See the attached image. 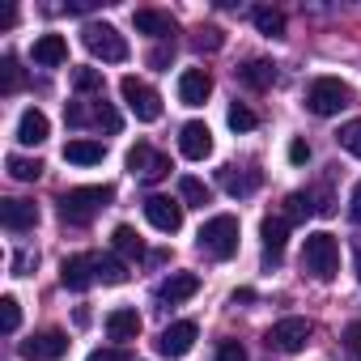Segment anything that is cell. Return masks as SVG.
Returning a JSON list of instances; mask_svg holds the SVG:
<instances>
[{"label": "cell", "mask_w": 361, "mask_h": 361, "mask_svg": "<svg viewBox=\"0 0 361 361\" xmlns=\"http://www.w3.org/2000/svg\"><path fill=\"white\" fill-rule=\"evenodd\" d=\"M111 188L102 183V188H73V192H64V200H60V217L68 221V226H90L106 204H111Z\"/></svg>", "instance_id": "1"}, {"label": "cell", "mask_w": 361, "mask_h": 361, "mask_svg": "<svg viewBox=\"0 0 361 361\" xmlns=\"http://www.w3.org/2000/svg\"><path fill=\"white\" fill-rule=\"evenodd\" d=\"M302 264H306V272H310L314 281H331V276L340 272V243H336L331 234H323V230L306 234Z\"/></svg>", "instance_id": "2"}, {"label": "cell", "mask_w": 361, "mask_h": 361, "mask_svg": "<svg viewBox=\"0 0 361 361\" xmlns=\"http://www.w3.org/2000/svg\"><path fill=\"white\" fill-rule=\"evenodd\" d=\"M200 251L209 259H230L238 251V217H230V213L209 217L204 230H200Z\"/></svg>", "instance_id": "3"}, {"label": "cell", "mask_w": 361, "mask_h": 361, "mask_svg": "<svg viewBox=\"0 0 361 361\" xmlns=\"http://www.w3.org/2000/svg\"><path fill=\"white\" fill-rule=\"evenodd\" d=\"M81 39H85V47H90V56H98L102 64H123V60H128V39H123L115 26H106V22H90V26L81 30Z\"/></svg>", "instance_id": "4"}, {"label": "cell", "mask_w": 361, "mask_h": 361, "mask_svg": "<svg viewBox=\"0 0 361 361\" xmlns=\"http://www.w3.org/2000/svg\"><path fill=\"white\" fill-rule=\"evenodd\" d=\"M119 94H123L128 111H132L140 123H153V119H161V98H157V90H149L145 81H136V77H123V81H119Z\"/></svg>", "instance_id": "5"}, {"label": "cell", "mask_w": 361, "mask_h": 361, "mask_svg": "<svg viewBox=\"0 0 361 361\" xmlns=\"http://www.w3.org/2000/svg\"><path fill=\"white\" fill-rule=\"evenodd\" d=\"M264 340H268V348H276V353H302V348H306V340H310V319L289 314V319L272 323Z\"/></svg>", "instance_id": "6"}, {"label": "cell", "mask_w": 361, "mask_h": 361, "mask_svg": "<svg viewBox=\"0 0 361 361\" xmlns=\"http://www.w3.org/2000/svg\"><path fill=\"white\" fill-rule=\"evenodd\" d=\"M306 106L314 115H336L340 106H348V85L336 81V77H319L310 90H306Z\"/></svg>", "instance_id": "7"}, {"label": "cell", "mask_w": 361, "mask_h": 361, "mask_svg": "<svg viewBox=\"0 0 361 361\" xmlns=\"http://www.w3.org/2000/svg\"><path fill=\"white\" fill-rule=\"evenodd\" d=\"M128 170L140 178V183H157V178H166V174H170V157H166V153H157L153 145H136V149L128 153Z\"/></svg>", "instance_id": "8"}, {"label": "cell", "mask_w": 361, "mask_h": 361, "mask_svg": "<svg viewBox=\"0 0 361 361\" xmlns=\"http://www.w3.org/2000/svg\"><path fill=\"white\" fill-rule=\"evenodd\" d=\"M145 217H149V226H153V230L174 234L178 226H183V204L170 200V196H149V200H145Z\"/></svg>", "instance_id": "9"}, {"label": "cell", "mask_w": 361, "mask_h": 361, "mask_svg": "<svg viewBox=\"0 0 361 361\" xmlns=\"http://www.w3.org/2000/svg\"><path fill=\"white\" fill-rule=\"evenodd\" d=\"M196 336H200V327H196L192 319H178V323H170V327L161 331V340H157V348H161L166 357H183V353H192V344H196Z\"/></svg>", "instance_id": "10"}, {"label": "cell", "mask_w": 361, "mask_h": 361, "mask_svg": "<svg viewBox=\"0 0 361 361\" xmlns=\"http://www.w3.org/2000/svg\"><path fill=\"white\" fill-rule=\"evenodd\" d=\"M178 149H183V157H192V161H204V157L213 153V132H209V123H200V119L183 123V132H178Z\"/></svg>", "instance_id": "11"}, {"label": "cell", "mask_w": 361, "mask_h": 361, "mask_svg": "<svg viewBox=\"0 0 361 361\" xmlns=\"http://www.w3.org/2000/svg\"><path fill=\"white\" fill-rule=\"evenodd\" d=\"M213 94V77L204 68H188L178 77V102L183 106H204V98Z\"/></svg>", "instance_id": "12"}, {"label": "cell", "mask_w": 361, "mask_h": 361, "mask_svg": "<svg viewBox=\"0 0 361 361\" xmlns=\"http://www.w3.org/2000/svg\"><path fill=\"white\" fill-rule=\"evenodd\" d=\"M60 281H64V289H90L94 281H98V264H94V255H73V259H64V268H60Z\"/></svg>", "instance_id": "13"}, {"label": "cell", "mask_w": 361, "mask_h": 361, "mask_svg": "<svg viewBox=\"0 0 361 361\" xmlns=\"http://www.w3.org/2000/svg\"><path fill=\"white\" fill-rule=\"evenodd\" d=\"M0 221H5V230L22 234V230H35L39 226V209L30 200H5V204H0Z\"/></svg>", "instance_id": "14"}, {"label": "cell", "mask_w": 361, "mask_h": 361, "mask_svg": "<svg viewBox=\"0 0 361 361\" xmlns=\"http://www.w3.org/2000/svg\"><path fill=\"white\" fill-rule=\"evenodd\" d=\"M196 289H200V276H196V272H170V276L157 285V298L174 306V302H188Z\"/></svg>", "instance_id": "15"}, {"label": "cell", "mask_w": 361, "mask_h": 361, "mask_svg": "<svg viewBox=\"0 0 361 361\" xmlns=\"http://www.w3.org/2000/svg\"><path fill=\"white\" fill-rule=\"evenodd\" d=\"M259 238H264V259H268V264H281L285 238H289V221H285V217H268V221L259 226Z\"/></svg>", "instance_id": "16"}, {"label": "cell", "mask_w": 361, "mask_h": 361, "mask_svg": "<svg viewBox=\"0 0 361 361\" xmlns=\"http://www.w3.org/2000/svg\"><path fill=\"white\" fill-rule=\"evenodd\" d=\"M64 353H68V336L64 331H43V336H35L26 344V357L30 361H60Z\"/></svg>", "instance_id": "17"}, {"label": "cell", "mask_w": 361, "mask_h": 361, "mask_svg": "<svg viewBox=\"0 0 361 361\" xmlns=\"http://www.w3.org/2000/svg\"><path fill=\"white\" fill-rule=\"evenodd\" d=\"M102 157H106V145L90 140V136H77V140L64 145V161H73V166H98Z\"/></svg>", "instance_id": "18"}, {"label": "cell", "mask_w": 361, "mask_h": 361, "mask_svg": "<svg viewBox=\"0 0 361 361\" xmlns=\"http://www.w3.org/2000/svg\"><path fill=\"white\" fill-rule=\"evenodd\" d=\"M106 336H111V340H136V336H140V314H136L132 306L111 310V314H106Z\"/></svg>", "instance_id": "19"}, {"label": "cell", "mask_w": 361, "mask_h": 361, "mask_svg": "<svg viewBox=\"0 0 361 361\" xmlns=\"http://www.w3.org/2000/svg\"><path fill=\"white\" fill-rule=\"evenodd\" d=\"M132 22H136L140 35H153V39H170L174 35V18L170 13H157V9H136Z\"/></svg>", "instance_id": "20"}, {"label": "cell", "mask_w": 361, "mask_h": 361, "mask_svg": "<svg viewBox=\"0 0 361 361\" xmlns=\"http://www.w3.org/2000/svg\"><path fill=\"white\" fill-rule=\"evenodd\" d=\"M30 56H35V64H43V68H60V64L68 60V43H64L60 35H43Z\"/></svg>", "instance_id": "21"}, {"label": "cell", "mask_w": 361, "mask_h": 361, "mask_svg": "<svg viewBox=\"0 0 361 361\" xmlns=\"http://www.w3.org/2000/svg\"><path fill=\"white\" fill-rule=\"evenodd\" d=\"M47 132H51V123H47L43 111H35V106L22 111V119H18V140H22V145H43Z\"/></svg>", "instance_id": "22"}, {"label": "cell", "mask_w": 361, "mask_h": 361, "mask_svg": "<svg viewBox=\"0 0 361 361\" xmlns=\"http://www.w3.org/2000/svg\"><path fill=\"white\" fill-rule=\"evenodd\" d=\"M238 81L251 85V90H268V85L276 81V68H272L268 60H247V64L238 68Z\"/></svg>", "instance_id": "23"}, {"label": "cell", "mask_w": 361, "mask_h": 361, "mask_svg": "<svg viewBox=\"0 0 361 361\" xmlns=\"http://www.w3.org/2000/svg\"><path fill=\"white\" fill-rule=\"evenodd\" d=\"M111 247H115V255H123V259H140V255H145V243H140V234H136L132 226H115Z\"/></svg>", "instance_id": "24"}, {"label": "cell", "mask_w": 361, "mask_h": 361, "mask_svg": "<svg viewBox=\"0 0 361 361\" xmlns=\"http://www.w3.org/2000/svg\"><path fill=\"white\" fill-rule=\"evenodd\" d=\"M221 188H226L230 196H251V192L259 188V174H255V170L234 174V166H230V170H221Z\"/></svg>", "instance_id": "25"}, {"label": "cell", "mask_w": 361, "mask_h": 361, "mask_svg": "<svg viewBox=\"0 0 361 361\" xmlns=\"http://www.w3.org/2000/svg\"><path fill=\"white\" fill-rule=\"evenodd\" d=\"M94 264H98V281H106V285H123L128 281V264L119 255H94Z\"/></svg>", "instance_id": "26"}, {"label": "cell", "mask_w": 361, "mask_h": 361, "mask_svg": "<svg viewBox=\"0 0 361 361\" xmlns=\"http://www.w3.org/2000/svg\"><path fill=\"white\" fill-rule=\"evenodd\" d=\"M5 166H9V174L18 178V183H35V178L43 174V161H39V157H18V153H13Z\"/></svg>", "instance_id": "27"}, {"label": "cell", "mask_w": 361, "mask_h": 361, "mask_svg": "<svg viewBox=\"0 0 361 361\" xmlns=\"http://www.w3.org/2000/svg\"><path fill=\"white\" fill-rule=\"evenodd\" d=\"M178 196H183L192 209H204V204H209V188L200 183V178H192V174L178 178Z\"/></svg>", "instance_id": "28"}, {"label": "cell", "mask_w": 361, "mask_h": 361, "mask_svg": "<svg viewBox=\"0 0 361 361\" xmlns=\"http://www.w3.org/2000/svg\"><path fill=\"white\" fill-rule=\"evenodd\" d=\"M251 18H255V30H259V35H268V39H281V35H285V18H281L276 9H255Z\"/></svg>", "instance_id": "29"}, {"label": "cell", "mask_w": 361, "mask_h": 361, "mask_svg": "<svg viewBox=\"0 0 361 361\" xmlns=\"http://www.w3.org/2000/svg\"><path fill=\"white\" fill-rule=\"evenodd\" d=\"M310 213H314V204H310V196H306V192H293V196L285 200V213H281V217H285L289 226H298V221H306Z\"/></svg>", "instance_id": "30"}, {"label": "cell", "mask_w": 361, "mask_h": 361, "mask_svg": "<svg viewBox=\"0 0 361 361\" xmlns=\"http://www.w3.org/2000/svg\"><path fill=\"white\" fill-rule=\"evenodd\" d=\"M18 327H22V306H18V298H0V331L13 336Z\"/></svg>", "instance_id": "31"}, {"label": "cell", "mask_w": 361, "mask_h": 361, "mask_svg": "<svg viewBox=\"0 0 361 361\" xmlns=\"http://www.w3.org/2000/svg\"><path fill=\"white\" fill-rule=\"evenodd\" d=\"M18 85H22V68H18V60H13V56H5V64H0V90L13 94Z\"/></svg>", "instance_id": "32"}, {"label": "cell", "mask_w": 361, "mask_h": 361, "mask_svg": "<svg viewBox=\"0 0 361 361\" xmlns=\"http://www.w3.org/2000/svg\"><path fill=\"white\" fill-rule=\"evenodd\" d=\"M90 123H98V128H106V132H119V115H115L106 102H94V106H90Z\"/></svg>", "instance_id": "33"}, {"label": "cell", "mask_w": 361, "mask_h": 361, "mask_svg": "<svg viewBox=\"0 0 361 361\" xmlns=\"http://www.w3.org/2000/svg\"><path fill=\"white\" fill-rule=\"evenodd\" d=\"M230 128H234V132H251V128H255V111L243 106V102H234V106H230Z\"/></svg>", "instance_id": "34"}, {"label": "cell", "mask_w": 361, "mask_h": 361, "mask_svg": "<svg viewBox=\"0 0 361 361\" xmlns=\"http://www.w3.org/2000/svg\"><path fill=\"white\" fill-rule=\"evenodd\" d=\"M340 145H344L353 157H361V119H353V123L340 128Z\"/></svg>", "instance_id": "35"}, {"label": "cell", "mask_w": 361, "mask_h": 361, "mask_svg": "<svg viewBox=\"0 0 361 361\" xmlns=\"http://www.w3.org/2000/svg\"><path fill=\"white\" fill-rule=\"evenodd\" d=\"M73 85H77L81 94H90V90H102V73H94V68H77V73H73Z\"/></svg>", "instance_id": "36"}, {"label": "cell", "mask_w": 361, "mask_h": 361, "mask_svg": "<svg viewBox=\"0 0 361 361\" xmlns=\"http://www.w3.org/2000/svg\"><path fill=\"white\" fill-rule=\"evenodd\" d=\"M217 361H247V348L238 340H221L217 344Z\"/></svg>", "instance_id": "37"}, {"label": "cell", "mask_w": 361, "mask_h": 361, "mask_svg": "<svg viewBox=\"0 0 361 361\" xmlns=\"http://www.w3.org/2000/svg\"><path fill=\"white\" fill-rule=\"evenodd\" d=\"M221 43H226V39H221V30H213V26H209V30H200V39H196V47H200V51H217Z\"/></svg>", "instance_id": "38"}, {"label": "cell", "mask_w": 361, "mask_h": 361, "mask_svg": "<svg viewBox=\"0 0 361 361\" xmlns=\"http://www.w3.org/2000/svg\"><path fill=\"white\" fill-rule=\"evenodd\" d=\"M344 344H348V353L361 361V323H348V331H344Z\"/></svg>", "instance_id": "39"}, {"label": "cell", "mask_w": 361, "mask_h": 361, "mask_svg": "<svg viewBox=\"0 0 361 361\" xmlns=\"http://www.w3.org/2000/svg\"><path fill=\"white\" fill-rule=\"evenodd\" d=\"M289 161H293V166H306V161H310V145H306V140H293V145H289Z\"/></svg>", "instance_id": "40"}, {"label": "cell", "mask_w": 361, "mask_h": 361, "mask_svg": "<svg viewBox=\"0 0 361 361\" xmlns=\"http://www.w3.org/2000/svg\"><path fill=\"white\" fill-rule=\"evenodd\" d=\"M35 264H39V255H35V251H18V259H13V272H18V276H26Z\"/></svg>", "instance_id": "41"}, {"label": "cell", "mask_w": 361, "mask_h": 361, "mask_svg": "<svg viewBox=\"0 0 361 361\" xmlns=\"http://www.w3.org/2000/svg\"><path fill=\"white\" fill-rule=\"evenodd\" d=\"M90 361H132V357H128L123 348H94Z\"/></svg>", "instance_id": "42"}, {"label": "cell", "mask_w": 361, "mask_h": 361, "mask_svg": "<svg viewBox=\"0 0 361 361\" xmlns=\"http://www.w3.org/2000/svg\"><path fill=\"white\" fill-rule=\"evenodd\" d=\"M348 217L361 226V183H357V188H353V196H348Z\"/></svg>", "instance_id": "43"}, {"label": "cell", "mask_w": 361, "mask_h": 361, "mask_svg": "<svg viewBox=\"0 0 361 361\" xmlns=\"http://www.w3.org/2000/svg\"><path fill=\"white\" fill-rule=\"evenodd\" d=\"M170 51H174V47H157V51L149 56V64H153V68H161V64H170Z\"/></svg>", "instance_id": "44"}, {"label": "cell", "mask_w": 361, "mask_h": 361, "mask_svg": "<svg viewBox=\"0 0 361 361\" xmlns=\"http://www.w3.org/2000/svg\"><path fill=\"white\" fill-rule=\"evenodd\" d=\"M357 276H361V247H357Z\"/></svg>", "instance_id": "45"}]
</instances>
